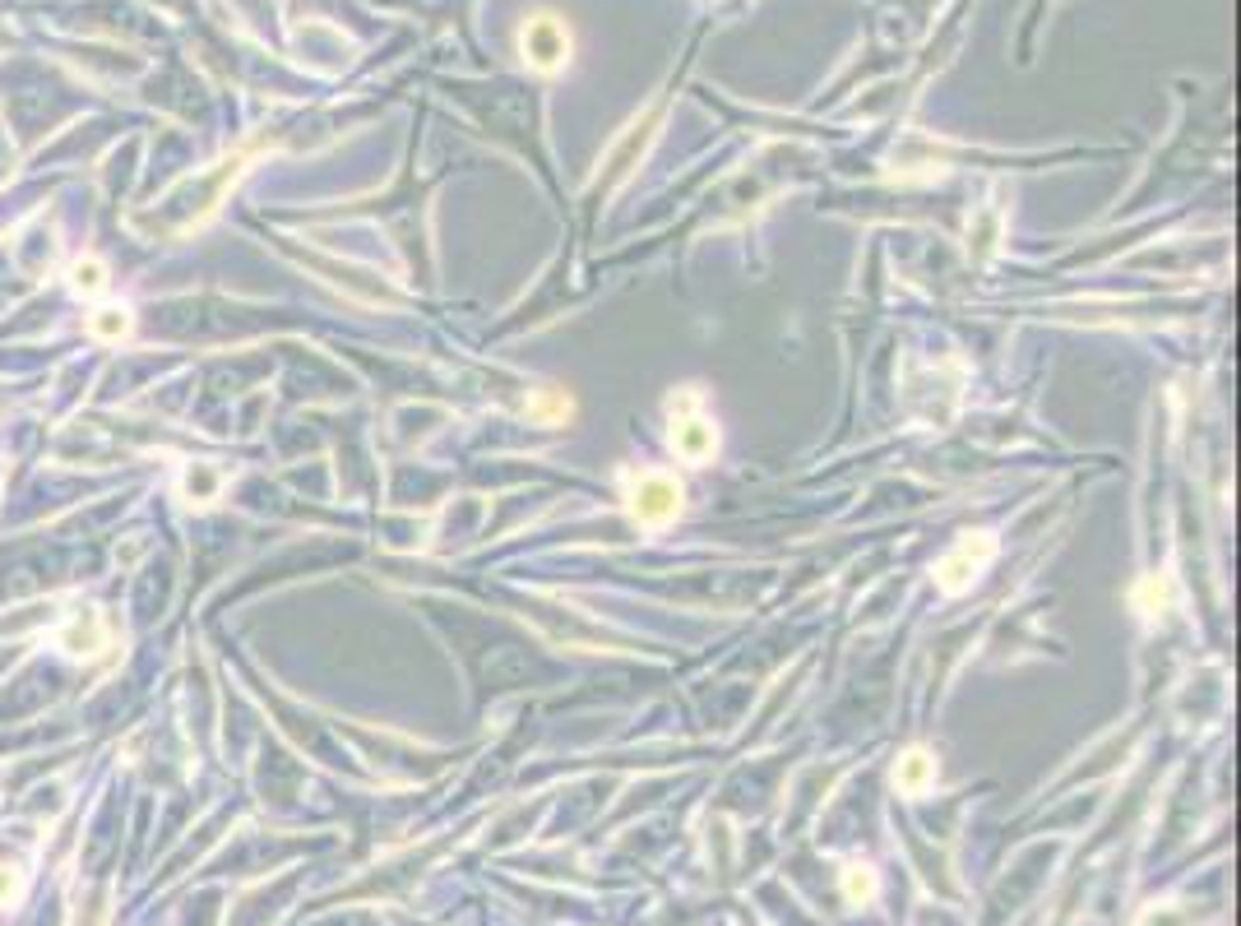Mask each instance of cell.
<instances>
[{
    "mask_svg": "<svg viewBox=\"0 0 1241 926\" xmlns=\"http://www.w3.org/2000/svg\"><path fill=\"white\" fill-rule=\"evenodd\" d=\"M626 510L639 528H667L681 514V482L667 473H639L626 486Z\"/></svg>",
    "mask_w": 1241,
    "mask_h": 926,
    "instance_id": "6da1fadb",
    "label": "cell"
},
{
    "mask_svg": "<svg viewBox=\"0 0 1241 926\" xmlns=\"http://www.w3.org/2000/svg\"><path fill=\"white\" fill-rule=\"evenodd\" d=\"M520 56L537 74H556L571 65V29L556 14H533L520 23Z\"/></svg>",
    "mask_w": 1241,
    "mask_h": 926,
    "instance_id": "7a4b0ae2",
    "label": "cell"
},
{
    "mask_svg": "<svg viewBox=\"0 0 1241 926\" xmlns=\"http://www.w3.org/2000/svg\"><path fill=\"white\" fill-rule=\"evenodd\" d=\"M667 441H671V450H677V459L695 463V469L718 454V426L700 413V394H695V390L681 394V408L671 403V431H667Z\"/></svg>",
    "mask_w": 1241,
    "mask_h": 926,
    "instance_id": "3957f363",
    "label": "cell"
},
{
    "mask_svg": "<svg viewBox=\"0 0 1241 926\" xmlns=\"http://www.w3.org/2000/svg\"><path fill=\"white\" fill-rule=\"evenodd\" d=\"M992 556H996V537H992V533H973V537H964V543L936 565V584L945 588V594H964V588L982 575V565H987Z\"/></svg>",
    "mask_w": 1241,
    "mask_h": 926,
    "instance_id": "277c9868",
    "label": "cell"
},
{
    "mask_svg": "<svg viewBox=\"0 0 1241 926\" xmlns=\"http://www.w3.org/2000/svg\"><path fill=\"white\" fill-rule=\"evenodd\" d=\"M57 649L65 658H98L112 649V630H107V616L98 607H80L70 621L57 630Z\"/></svg>",
    "mask_w": 1241,
    "mask_h": 926,
    "instance_id": "5b68a950",
    "label": "cell"
},
{
    "mask_svg": "<svg viewBox=\"0 0 1241 926\" xmlns=\"http://www.w3.org/2000/svg\"><path fill=\"white\" fill-rule=\"evenodd\" d=\"M70 292L74 297H84V301H93V297H102L107 292V282H112V269H107V260H102V255H80V260L70 265Z\"/></svg>",
    "mask_w": 1241,
    "mask_h": 926,
    "instance_id": "8992f818",
    "label": "cell"
},
{
    "mask_svg": "<svg viewBox=\"0 0 1241 926\" xmlns=\"http://www.w3.org/2000/svg\"><path fill=\"white\" fill-rule=\"evenodd\" d=\"M131 329H135V316H131V306H121V301L98 306V311L89 316V339H98V343H125Z\"/></svg>",
    "mask_w": 1241,
    "mask_h": 926,
    "instance_id": "52a82bcc",
    "label": "cell"
},
{
    "mask_svg": "<svg viewBox=\"0 0 1241 926\" xmlns=\"http://www.w3.org/2000/svg\"><path fill=\"white\" fill-rule=\"evenodd\" d=\"M181 496H186L191 505H214L223 496V473L214 469V463H186V473H181Z\"/></svg>",
    "mask_w": 1241,
    "mask_h": 926,
    "instance_id": "ba28073f",
    "label": "cell"
},
{
    "mask_svg": "<svg viewBox=\"0 0 1241 926\" xmlns=\"http://www.w3.org/2000/svg\"><path fill=\"white\" fill-rule=\"evenodd\" d=\"M931 783H936V760H931L926 751H909V755L894 764V788H899V792L922 796Z\"/></svg>",
    "mask_w": 1241,
    "mask_h": 926,
    "instance_id": "9c48e42d",
    "label": "cell"
},
{
    "mask_svg": "<svg viewBox=\"0 0 1241 926\" xmlns=\"http://www.w3.org/2000/svg\"><path fill=\"white\" fill-rule=\"evenodd\" d=\"M571 413H575V403H571V394H565V390H537V394H529V418L542 422V426L571 422Z\"/></svg>",
    "mask_w": 1241,
    "mask_h": 926,
    "instance_id": "30bf717a",
    "label": "cell"
},
{
    "mask_svg": "<svg viewBox=\"0 0 1241 926\" xmlns=\"http://www.w3.org/2000/svg\"><path fill=\"white\" fill-rule=\"evenodd\" d=\"M843 889H848L852 904H866V898L875 894V871H871V866H848Z\"/></svg>",
    "mask_w": 1241,
    "mask_h": 926,
    "instance_id": "8fae6325",
    "label": "cell"
},
{
    "mask_svg": "<svg viewBox=\"0 0 1241 926\" xmlns=\"http://www.w3.org/2000/svg\"><path fill=\"white\" fill-rule=\"evenodd\" d=\"M1135 603H1140V611H1145V616H1158V607L1168 603V594H1162V584H1158V579H1145L1140 588H1135Z\"/></svg>",
    "mask_w": 1241,
    "mask_h": 926,
    "instance_id": "7c38bea8",
    "label": "cell"
},
{
    "mask_svg": "<svg viewBox=\"0 0 1241 926\" xmlns=\"http://www.w3.org/2000/svg\"><path fill=\"white\" fill-rule=\"evenodd\" d=\"M19 889H23L19 871H14V866H0V908H10L14 898H19Z\"/></svg>",
    "mask_w": 1241,
    "mask_h": 926,
    "instance_id": "4fadbf2b",
    "label": "cell"
}]
</instances>
